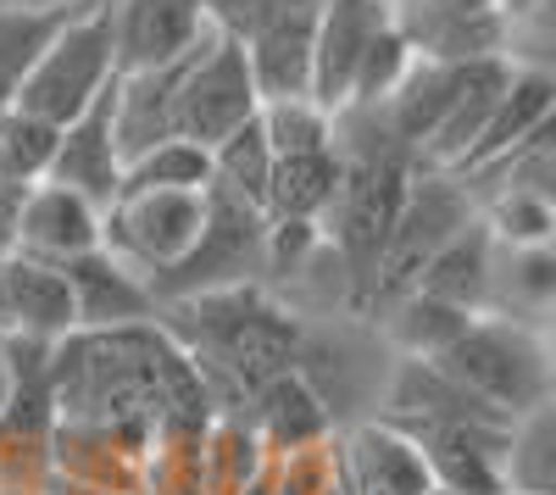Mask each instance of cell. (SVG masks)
I'll return each instance as SVG.
<instances>
[{"label": "cell", "mask_w": 556, "mask_h": 495, "mask_svg": "<svg viewBox=\"0 0 556 495\" xmlns=\"http://www.w3.org/2000/svg\"><path fill=\"white\" fill-rule=\"evenodd\" d=\"M334 156H340V185H334L329 212L317 217V229L345 274L351 306L362 312L379 251H384V240L395 229V212L417 178V156L390 134L379 106L334 112Z\"/></svg>", "instance_id": "1"}, {"label": "cell", "mask_w": 556, "mask_h": 495, "mask_svg": "<svg viewBox=\"0 0 556 495\" xmlns=\"http://www.w3.org/2000/svg\"><path fill=\"white\" fill-rule=\"evenodd\" d=\"M162 329L195 356L223 412H240V401H251L278 373H295L301 363V323L262 284L173 301L162 306Z\"/></svg>", "instance_id": "2"}, {"label": "cell", "mask_w": 556, "mask_h": 495, "mask_svg": "<svg viewBox=\"0 0 556 495\" xmlns=\"http://www.w3.org/2000/svg\"><path fill=\"white\" fill-rule=\"evenodd\" d=\"M434 368L451 384H462L473 401H484L490 412H501L506 423L551 407V390H556L545 334L529 318H501V312H479L434 356Z\"/></svg>", "instance_id": "3"}, {"label": "cell", "mask_w": 556, "mask_h": 495, "mask_svg": "<svg viewBox=\"0 0 556 495\" xmlns=\"http://www.w3.org/2000/svg\"><path fill=\"white\" fill-rule=\"evenodd\" d=\"M473 217V195H468V178L456 173H440V167H417L412 190L395 212V229L379 251V267H374V284H367V301L362 312H374V318H384V312L417 290V279H424V267L434 262V251L462 229V223Z\"/></svg>", "instance_id": "4"}, {"label": "cell", "mask_w": 556, "mask_h": 495, "mask_svg": "<svg viewBox=\"0 0 556 495\" xmlns=\"http://www.w3.org/2000/svg\"><path fill=\"white\" fill-rule=\"evenodd\" d=\"M117 78V34H112V7L106 0H89L84 12H73L56 39L39 51V62L28 67L17 101L23 112L45 117L51 128L73 123L101 89Z\"/></svg>", "instance_id": "5"}, {"label": "cell", "mask_w": 556, "mask_h": 495, "mask_svg": "<svg viewBox=\"0 0 556 495\" xmlns=\"http://www.w3.org/2000/svg\"><path fill=\"white\" fill-rule=\"evenodd\" d=\"M262 234H267V212L212 185L206 190V223H201L195 245L184 251L167 274L151 279L156 301L173 306V301H190V295H206V290L256 284V274H262Z\"/></svg>", "instance_id": "6"}, {"label": "cell", "mask_w": 556, "mask_h": 495, "mask_svg": "<svg viewBox=\"0 0 556 495\" xmlns=\"http://www.w3.org/2000/svg\"><path fill=\"white\" fill-rule=\"evenodd\" d=\"M262 112V96H256V78H251V62L235 39L223 34H201L190 67H184V84H178V101H173V134L190 140L201 151L223 145L235 128H245L251 117Z\"/></svg>", "instance_id": "7"}, {"label": "cell", "mask_w": 556, "mask_h": 495, "mask_svg": "<svg viewBox=\"0 0 556 495\" xmlns=\"http://www.w3.org/2000/svg\"><path fill=\"white\" fill-rule=\"evenodd\" d=\"M212 190V185H206ZM206 190H134L106 206V234L101 245L139 267L146 279L167 274V267L195 245L206 223Z\"/></svg>", "instance_id": "8"}, {"label": "cell", "mask_w": 556, "mask_h": 495, "mask_svg": "<svg viewBox=\"0 0 556 495\" xmlns=\"http://www.w3.org/2000/svg\"><path fill=\"white\" fill-rule=\"evenodd\" d=\"M390 0H323L317 7V34H312V78H306V101L323 112H345L356 67L384 28H390Z\"/></svg>", "instance_id": "9"}, {"label": "cell", "mask_w": 556, "mask_h": 495, "mask_svg": "<svg viewBox=\"0 0 556 495\" xmlns=\"http://www.w3.org/2000/svg\"><path fill=\"white\" fill-rule=\"evenodd\" d=\"M51 185L78 190L84 201H96L101 212L123 190V151H117V78L89 101L73 123L56 128V156H51Z\"/></svg>", "instance_id": "10"}, {"label": "cell", "mask_w": 556, "mask_h": 495, "mask_svg": "<svg viewBox=\"0 0 556 495\" xmlns=\"http://www.w3.org/2000/svg\"><path fill=\"white\" fill-rule=\"evenodd\" d=\"M62 274L73 290V329H134V323L162 318L151 279L139 267H128L123 256H112L106 245L62 262Z\"/></svg>", "instance_id": "11"}, {"label": "cell", "mask_w": 556, "mask_h": 495, "mask_svg": "<svg viewBox=\"0 0 556 495\" xmlns=\"http://www.w3.org/2000/svg\"><path fill=\"white\" fill-rule=\"evenodd\" d=\"M106 234V212L96 201H84L78 190L67 185H51V178H39L23 201V217H17V245L23 256H39V262H73L84 251H96Z\"/></svg>", "instance_id": "12"}, {"label": "cell", "mask_w": 556, "mask_h": 495, "mask_svg": "<svg viewBox=\"0 0 556 495\" xmlns=\"http://www.w3.org/2000/svg\"><path fill=\"white\" fill-rule=\"evenodd\" d=\"M551 106H556V78H551L545 67H513V78H506L495 112H490L484 128H479V140L468 145V156H462L451 173H456V178H473V173L495 167L501 156L523 151L534 134L551 128Z\"/></svg>", "instance_id": "13"}, {"label": "cell", "mask_w": 556, "mask_h": 495, "mask_svg": "<svg viewBox=\"0 0 556 495\" xmlns=\"http://www.w3.org/2000/svg\"><path fill=\"white\" fill-rule=\"evenodd\" d=\"M334 457H340V495H424L429 490L424 452L384 418L334 440Z\"/></svg>", "instance_id": "14"}, {"label": "cell", "mask_w": 556, "mask_h": 495, "mask_svg": "<svg viewBox=\"0 0 556 495\" xmlns=\"http://www.w3.org/2000/svg\"><path fill=\"white\" fill-rule=\"evenodd\" d=\"M262 440L267 457H285V452H306V445L334 440V412L329 401L312 390V379L295 373H278L251 395V418H245Z\"/></svg>", "instance_id": "15"}, {"label": "cell", "mask_w": 556, "mask_h": 495, "mask_svg": "<svg viewBox=\"0 0 556 495\" xmlns=\"http://www.w3.org/2000/svg\"><path fill=\"white\" fill-rule=\"evenodd\" d=\"M495 256H501V245L490 240V229H484V217L473 212L462 229L434 251V262L424 267V279H417V290L424 295H434V301H445V306H456V312H490V301H495Z\"/></svg>", "instance_id": "16"}, {"label": "cell", "mask_w": 556, "mask_h": 495, "mask_svg": "<svg viewBox=\"0 0 556 495\" xmlns=\"http://www.w3.org/2000/svg\"><path fill=\"white\" fill-rule=\"evenodd\" d=\"M112 34H117V73L167 62L206 34L201 0H123V7H112Z\"/></svg>", "instance_id": "17"}, {"label": "cell", "mask_w": 556, "mask_h": 495, "mask_svg": "<svg viewBox=\"0 0 556 495\" xmlns=\"http://www.w3.org/2000/svg\"><path fill=\"white\" fill-rule=\"evenodd\" d=\"M7 334L45 340V345L73 334V290L56 262H39L23 251L7 256Z\"/></svg>", "instance_id": "18"}, {"label": "cell", "mask_w": 556, "mask_h": 495, "mask_svg": "<svg viewBox=\"0 0 556 495\" xmlns=\"http://www.w3.org/2000/svg\"><path fill=\"white\" fill-rule=\"evenodd\" d=\"M513 56H473L468 67H462V89H456V101H451V112H445V123H440V134L429 140V151H424V167H440V173H451L462 156H468V145L479 140V128H484V117L495 112V101H501V89H506V78H513Z\"/></svg>", "instance_id": "19"}, {"label": "cell", "mask_w": 556, "mask_h": 495, "mask_svg": "<svg viewBox=\"0 0 556 495\" xmlns=\"http://www.w3.org/2000/svg\"><path fill=\"white\" fill-rule=\"evenodd\" d=\"M84 7L89 0H7V7H0V112L17 101L28 67L39 62L45 45L56 39V28Z\"/></svg>", "instance_id": "20"}, {"label": "cell", "mask_w": 556, "mask_h": 495, "mask_svg": "<svg viewBox=\"0 0 556 495\" xmlns=\"http://www.w3.org/2000/svg\"><path fill=\"white\" fill-rule=\"evenodd\" d=\"M334 185H340V156H334V145H329V151L273 156L262 212H267V217H301V223H317L323 212H329V201H334Z\"/></svg>", "instance_id": "21"}, {"label": "cell", "mask_w": 556, "mask_h": 495, "mask_svg": "<svg viewBox=\"0 0 556 495\" xmlns=\"http://www.w3.org/2000/svg\"><path fill=\"white\" fill-rule=\"evenodd\" d=\"M262 473H267V452H262L256 429L240 412H217L212 429H206V440H201L206 495H245Z\"/></svg>", "instance_id": "22"}, {"label": "cell", "mask_w": 556, "mask_h": 495, "mask_svg": "<svg viewBox=\"0 0 556 495\" xmlns=\"http://www.w3.org/2000/svg\"><path fill=\"white\" fill-rule=\"evenodd\" d=\"M473 323V312H456L424 290L401 295L390 312H384V334L401 345V356H417V363H434V356Z\"/></svg>", "instance_id": "23"}, {"label": "cell", "mask_w": 556, "mask_h": 495, "mask_svg": "<svg viewBox=\"0 0 556 495\" xmlns=\"http://www.w3.org/2000/svg\"><path fill=\"white\" fill-rule=\"evenodd\" d=\"M501 473L513 495H556V407H540L513 423Z\"/></svg>", "instance_id": "24"}, {"label": "cell", "mask_w": 556, "mask_h": 495, "mask_svg": "<svg viewBox=\"0 0 556 495\" xmlns=\"http://www.w3.org/2000/svg\"><path fill=\"white\" fill-rule=\"evenodd\" d=\"M212 185V151L190 145V140H156L151 151H139L123 162V190L117 195H134V190H206Z\"/></svg>", "instance_id": "25"}, {"label": "cell", "mask_w": 556, "mask_h": 495, "mask_svg": "<svg viewBox=\"0 0 556 495\" xmlns=\"http://www.w3.org/2000/svg\"><path fill=\"white\" fill-rule=\"evenodd\" d=\"M484 229H490V240L506 245V251L551 245V234H556L551 190H534V185H501V195L484 206Z\"/></svg>", "instance_id": "26"}, {"label": "cell", "mask_w": 556, "mask_h": 495, "mask_svg": "<svg viewBox=\"0 0 556 495\" xmlns=\"http://www.w3.org/2000/svg\"><path fill=\"white\" fill-rule=\"evenodd\" d=\"M267 173H273V145H267V134H262V117H251L245 128H235L223 145H212V185L228 190V195L262 206Z\"/></svg>", "instance_id": "27"}, {"label": "cell", "mask_w": 556, "mask_h": 495, "mask_svg": "<svg viewBox=\"0 0 556 495\" xmlns=\"http://www.w3.org/2000/svg\"><path fill=\"white\" fill-rule=\"evenodd\" d=\"M51 156H56V128L23 112V106H7L0 112V173L17 178V185H39L51 173Z\"/></svg>", "instance_id": "28"}, {"label": "cell", "mask_w": 556, "mask_h": 495, "mask_svg": "<svg viewBox=\"0 0 556 495\" xmlns=\"http://www.w3.org/2000/svg\"><path fill=\"white\" fill-rule=\"evenodd\" d=\"M262 134H267V145L273 156H295V151H329L334 145V117L312 106L306 96L295 101H262Z\"/></svg>", "instance_id": "29"}, {"label": "cell", "mask_w": 556, "mask_h": 495, "mask_svg": "<svg viewBox=\"0 0 556 495\" xmlns=\"http://www.w3.org/2000/svg\"><path fill=\"white\" fill-rule=\"evenodd\" d=\"M412 45H406V34L395 28V17H390V28L367 45V56H362V67H356V89H351V106H379V101H390V89L401 84V73L412 67Z\"/></svg>", "instance_id": "30"}, {"label": "cell", "mask_w": 556, "mask_h": 495, "mask_svg": "<svg viewBox=\"0 0 556 495\" xmlns=\"http://www.w3.org/2000/svg\"><path fill=\"white\" fill-rule=\"evenodd\" d=\"M323 251V229L301 217H267V234H262V274L278 279H295L306 274V262Z\"/></svg>", "instance_id": "31"}, {"label": "cell", "mask_w": 556, "mask_h": 495, "mask_svg": "<svg viewBox=\"0 0 556 495\" xmlns=\"http://www.w3.org/2000/svg\"><path fill=\"white\" fill-rule=\"evenodd\" d=\"M506 251V245H501ZM506 284H513V306L518 312H545L556 295V256L551 245H523V251H506ZM513 312V318H518Z\"/></svg>", "instance_id": "32"}, {"label": "cell", "mask_w": 556, "mask_h": 495, "mask_svg": "<svg viewBox=\"0 0 556 495\" xmlns=\"http://www.w3.org/2000/svg\"><path fill=\"white\" fill-rule=\"evenodd\" d=\"M28 190L34 185H17V178L0 173V256H12V245H17V217H23Z\"/></svg>", "instance_id": "33"}, {"label": "cell", "mask_w": 556, "mask_h": 495, "mask_svg": "<svg viewBox=\"0 0 556 495\" xmlns=\"http://www.w3.org/2000/svg\"><path fill=\"white\" fill-rule=\"evenodd\" d=\"M390 7L395 12H440V17H495L501 0H390Z\"/></svg>", "instance_id": "34"}, {"label": "cell", "mask_w": 556, "mask_h": 495, "mask_svg": "<svg viewBox=\"0 0 556 495\" xmlns=\"http://www.w3.org/2000/svg\"><path fill=\"white\" fill-rule=\"evenodd\" d=\"M0 334H7V256H0Z\"/></svg>", "instance_id": "35"}, {"label": "cell", "mask_w": 556, "mask_h": 495, "mask_svg": "<svg viewBox=\"0 0 556 495\" xmlns=\"http://www.w3.org/2000/svg\"><path fill=\"white\" fill-rule=\"evenodd\" d=\"M0 407H7V356H0Z\"/></svg>", "instance_id": "36"}, {"label": "cell", "mask_w": 556, "mask_h": 495, "mask_svg": "<svg viewBox=\"0 0 556 495\" xmlns=\"http://www.w3.org/2000/svg\"><path fill=\"white\" fill-rule=\"evenodd\" d=\"M424 495H445V490H434V484H429V490H424Z\"/></svg>", "instance_id": "37"}, {"label": "cell", "mask_w": 556, "mask_h": 495, "mask_svg": "<svg viewBox=\"0 0 556 495\" xmlns=\"http://www.w3.org/2000/svg\"><path fill=\"white\" fill-rule=\"evenodd\" d=\"M501 495H513V490H501Z\"/></svg>", "instance_id": "38"}, {"label": "cell", "mask_w": 556, "mask_h": 495, "mask_svg": "<svg viewBox=\"0 0 556 495\" xmlns=\"http://www.w3.org/2000/svg\"><path fill=\"white\" fill-rule=\"evenodd\" d=\"M0 340H7V334H0Z\"/></svg>", "instance_id": "39"}]
</instances>
